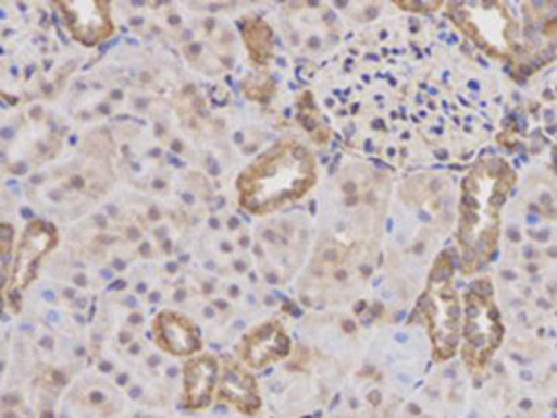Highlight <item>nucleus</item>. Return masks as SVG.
Segmentation results:
<instances>
[{"label": "nucleus", "mask_w": 557, "mask_h": 418, "mask_svg": "<svg viewBox=\"0 0 557 418\" xmlns=\"http://www.w3.org/2000/svg\"><path fill=\"white\" fill-rule=\"evenodd\" d=\"M272 30L262 20H247L244 23V41L247 45L249 57L257 64H267L272 57Z\"/></svg>", "instance_id": "obj_8"}, {"label": "nucleus", "mask_w": 557, "mask_h": 418, "mask_svg": "<svg viewBox=\"0 0 557 418\" xmlns=\"http://www.w3.org/2000/svg\"><path fill=\"white\" fill-rule=\"evenodd\" d=\"M65 23L76 41L94 47L114 33L112 13L107 2H60Z\"/></svg>", "instance_id": "obj_3"}, {"label": "nucleus", "mask_w": 557, "mask_h": 418, "mask_svg": "<svg viewBox=\"0 0 557 418\" xmlns=\"http://www.w3.org/2000/svg\"><path fill=\"white\" fill-rule=\"evenodd\" d=\"M317 179L311 152L296 142H283L246 168L238 179L240 205L267 214L305 196Z\"/></svg>", "instance_id": "obj_1"}, {"label": "nucleus", "mask_w": 557, "mask_h": 418, "mask_svg": "<svg viewBox=\"0 0 557 418\" xmlns=\"http://www.w3.org/2000/svg\"><path fill=\"white\" fill-rule=\"evenodd\" d=\"M57 244V231L45 222H33L26 225L21 235L20 247L13 262L12 285L25 288L36 278L39 262Z\"/></svg>", "instance_id": "obj_2"}, {"label": "nucleus", "mask_w": 557, "mask_h": 418, "mask_svg": "<svg viewBox=\"0 0 557 418\" xmlns=\"http://www.w3.org/2000/svg\"><path fill=\"white\" fill-rule=\"evenodd\" d=\"M222 398L228 399L231 404L240 407L242 411L253 415L260 407L259 393L251 376H247L238 367H227L220 385Z\"/></svg>", "instance_id": "obj_7"}, {"label": "nucleus", "mask_w": 557, "mask_h": 418, "mask_svg": "<svg viewBox=\"0 0 557 418\" xmlns=\"http://www.w3.org/2000/svg\"><path fill=\"white\" fill-rule=\"evenodd\" d=\"M218 383V361L210 355L196 357L184 367V404L191 409L209 406Z\"/></svg>", "instance_id": "obj_6"}, {"label": "nucleus", "mask_w": 557, "mask_h": 418, "mask_svg": "<svg viewBox=\"0 0 557 418\" xmlns=\"http://www.w3.org/2000/svg\"><path fill=\"white\" fill-rule=\"evenodd\" d=\"M154 339L160 348L177 357H190L201 349V336L177 312H162L154 320Z\"/></svg>", "instance_id": "obj_5"}, {"label": "nucleus", "mask_w": 557, "mask_h": 418, "mask_svg": "<svg viewBox=\"0 0 557 418\" xmlns=\"http://www.w3.org/2000/svg\"><path fill=\"white\" fill-rule=\"evenodd\" d=\"M290 354V336L275 322H268L251 331L244 343V361L253 368H262Z\"/></svg>", "instance_id": "obj_4"}]
</instances>
